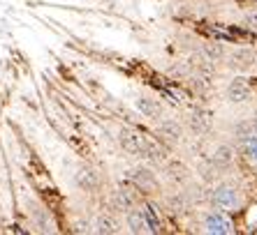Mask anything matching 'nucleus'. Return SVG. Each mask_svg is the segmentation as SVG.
<instances>
[{"label":"nucleus","instance_id":"1","mask_svg":"<svg viewBox=\"0 0 257 235\" xmlns=\"http://www.w3.org/2000/svg\"><path fill=\"white\" fill-rule=\"evenodd\" d=\"M206 200L215 210L239 212L243 208V192L232 182H218L206 192Z\"/></svg>","mask_w":257,"mask_h":235},{"label":"nucleus","instance_id":"2","mask_svg":"<svg viewBox=\"0 0 257 235\" xmlns=\"http://www.w3.org/2000/svg\"><path fill=\"white\" fill-rule=\"evenodd\" d=\"M125 178H127V182L137 189V192H142V194H156L158 189H160V178H158V173L153 170L151 164L132 166V168L125 170Z\"/></svg>","mask_w":257,"mask_h":235},{"label":"nucleus","instance_id":"3","mask_svg":"<svg viewBox=\"0 0 257 235\" xmlns=\"http://www.w3.org/2000/svg\"><path fill=\"white\" fill-rule=\"evenodd\" d=\"M199 230L209 235H232L236 230V226H234V219L229 217V212L211 208V210H206L202 214Z\"/></svg>","mask_w":257,"mask_h":235},{"label":"nucleus","instance_id":"4","mask_svg":"<svg viewBox=\"0 0 257 235\" xmlns=\"http://www.w3.org/2000/svg\"><path fill=\"white\" fill-rule=\"evenodd\" d=\"M186 124L176 120V118H158L156 124V136L162 146H179L186 141Z\"/></svg>","mask_w":257,"mask_h":235},{"label":"nucleus","instance_id":"5","mask_svg":"<svg viewBox=\"0 0 257 235\" xmlns=\"http://www.w3.org/2000/svg\"><path fill=\"white\" fill-rule=\"evenodd\" d=\"M142 203L139 198L137 189L132 187V184H118L116 189H111V194H109V208L114 212H120V214H127L132 208H137Z\"/></svg>","mask_w":257,"mask_h":235},{"label":"nucleus","instance_id":"6","mask_svg":"<svg viewBox=\"0 0 257 235\" xmlns=\"http://www.w3.org/2000/svg\"><path fill=\"white\" fill-rule=\"evenodd\" d=\"M72 182L79 192H84V194H95L102 189V176L100 170L93 168L90 164H79L72 173Z\"/></svg>","mask_w":257,"mask_h":235},{"label":"nucleus","instance_id":"7","mask_svg":"<svg viewBox=\"0 0 257 235\" xmlns=\"http://www.w3.org/2000/svg\"><path fill=\"white\" fill-rule=\"evenodd\" d=\"M146 141H149V138L142 136L137 130H132V127H120V130L116 132V143H118L120 150H123L125 154H130V157L142 159Z\"/></svg>","mask_w":257,"mask_h":235},{"label":"nucleus","instance_id":"8","mask_svg":"<svg viewBox=\"0 0 257 235\" xmlns=\"http://www.w3.org/2000/svg\"><path fill=\"white\" fill-rule=\"evenodd\" d=\"M252 86L248 83L245 76H234L232 81L227 83L225 88V102L227 104H234V106H243L252 100Z\"/></svg>","mask_w":257,"mask_h":235},{"label":"nucleus","instance_id":"9","mask_svg":"<svg viewBox=\"0 0 257 235\" xmlns=\"http://www.w3.org/2000/svg\"><path fill=\"white\" fill-rule=\"evenodd\" d=\"M162 173H165V178H167L172 184H176V187H186L192 180V170L188 168L186 162H181V159H165Z\"/></svg>","mask_w":257,"mask_h":235},{"label":"nucleus","instance_id":"10","mask_svg":"<svg viewBox=\"0 0 257 235\" xmlns=\"http://www.w3.org/2000/svg\"><path fill=\"white\" fill-rule=\"evenodd\" d=\"M209 159H211V164H213V168L225 170L236 162V148H234L232 143H218V146L211 150Z\"/></svg>","mask_w":257,"mask_h":235},{"label":"nucleus","instance_id":"11","mask_svg":"<svg viewBox=\"0 0 257 235\" xmlns=\"http://www.w3.org/2000/svg\"><path fill=\"white\" fill-rule=\"evenodd\" d=\"M125 222H127V230L130 233H156V228H153V224L149 222V217H146V212L142 210V206L132 208L130 212L125 214Z\"/></svg>","mask_w":257,"mask_h":235},{"label":"nucleus","instance_id":"12","mask_svg":"<svg viewBox=\"0 0 257 235\" xmlns=\"http://www.w3.org/2000/svg\"><path fill=\"white\" fill-rule=\"evenodd\" d=\"M225 60H227V65L232 67V70L245 72V70H250V67H255L257 56L252 48H234L232 53L225 56Z\"/></svg>","mask_w":257,"mask_h":235},{"label":"nucleus","instance_id":"13","mask_svg":"<svg viewBox=\"0 0 257 235\" xmlns=\"http://www.w3.org/2000/svg\"><path fill=\"white\" fill-rule=\"evenodd\" d=\"M236 152L241 154V159H243L250 168L257 170V134L248 132V134L239 136V150H236Z\"/></svg>","mask_w":257,"mask_h":235},{"label":"nucleus","instance_id":"14","mask_svg":"<svg viewBox=\"0 0 257 235\" xmlns=\"http://www.w3.org/2000/svg\"><path fill=\"white\" fill-rule=\"evenodd\" d=\"M165 208H167L169 212H174V214L186 212L188 208H190V196H188V192H183V187H179L176 192L167 194L165 196Z\"/></svg>","mask_w":257,"mask_h":235},{"label":"nucleus","instance_id":"15","mask_svg":"<svg viewBox=\"0 0 257 235\" xmlns=\"http://www.w3.org/2000/svg\"><path fill=\"white\" fill-rule=\"evenodd\" d=\"M120 230V222L111 214V212H102V214H97L95 219H93V233H118Z\"/></svg>","mask_w":257,"mask_h":235},{"label":"nucleus","instance_id":"16","mask_svg":"<svg viewBox=\"0 0 257 235\" xmlns=\"http://www.w3.org/2000/svg\"><path fill=\"white\" fill-rule=\"evenodd\" d=\"M186 130H190L195 136H204L206 132L211 130V118H209V113H204V111L190 113V118L186 120Z\"/></svg>","mask_w":257,"mask_h":235},{"label":"nucleus","instance_id":"17","mask_svg":"<svg viewBox=\"0 0 257 235\" xmlns=\"http://www.w3.org/2000/svg\"><path fill=\"white\" fill-rule=\"evenodd\" d=\"M135 106H137V111L142 113L144 118H149V120H158V118L162 116V104L158 100H151V97H139V100L135 102Z\"/></svg>","mask_w":257,"mask_h":235},{"label":"nucleus","instance_id":"18","mask_svg":"<svg viewBox=\"0 0 257 235\" xmlns=\"http://www.w3.org/2000/svg\"><path fill=\"white\" fill-rule=\"evenodd\" d=\"M202 56L206 58V62H222V60H225V56H227V51H225V46H222V44L211 42V44H204V46H202Z\"/></svg>","mask_w":257,"mask_h":235},{"label":"nucleus","instance_id":"19","mask_svg":"<svg viewBox=\"0 0 257 235\" xmlns=\"http://www.w3.org/2000/svg\"><path fill=\"white\" fill-rule=\"evenodd\" d=\"M33 210H30V214H33V222L40 226V230H51V222H49V212L44 210L42 206H35L33 203Z\"/></svg>","mask_w":257,"mask_h":235},{"label":"nucleus","instance_id":"20","mask_svg":"<svg viewBox=\"0 0 257 235\" xmlns=\"http://www.w3.org/2000/svg\"><path fill=\"white\" fill-rule=\"evenodd\" d=\"M241 24H243L248 30H255V32H257V7L245 10L243 16H241Z\"/></svg>","mask_w":257,"mask_h":235},{"label":"nucleus","instance_id":"21","mask_svg":"<svg viewBox=\"0 0 257 235\" xmlns=\"http://www.w3.org/2000/svg\"><path fill=\"white\" fill-rule=\"evenodd\" d=\"M248 122H250V132H252V134H257V113L250 118V120H248Z\"/></svg>","mask_w":257,"mask_h":235},{"label":"nucleus","instance_id":"22","mask_svg":"<svg viewBox=\"0 0 257 235\" xmlns=\"http://www.w3.org/2000/svg\"><path fill=\"white\" fill-rule=\"evenodd\" d=\"M206 5H218V2H222V0H204Z\"/></svg>","mask_w":257,"mask_h":235}]
</instances>
